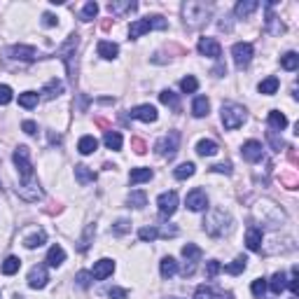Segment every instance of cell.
Instances as JSON below:
<instances>
[{"label": "cell", "instance_id": "obj_1", "mask_svg": "<svg viewBox=\"0 0 299 299\" xmlns=\"http://www.w3.org/2000/svg\"><path fill=\"white\" fill-rule=\"evenodd\" d=\"M208 17H210V5H206V3L189 0L183 5V19L185 26H189V28H201L208 21Z\"/></svg>", "mask_w": 299, "mask_h": 299}, {"label": "cell", "instance_id": "obj_2", "mask_svg": "<svg viewBox=\"0 0 299 299\" xmlns=\"http://www.w3.org/2000/svg\"><path fill=\"white\" fill-rule=\"evenodd\" d=\"M232 215L225 213L222 208H215L208 213V218L203 220V229H206L210 236H225L229 229H232Z\"/></svg>", "mask_w": 299, "mask_h": 299}, {"label": "cell", "instance_id": "obj_3", "mask_svg": "<svg viewBox=\"0 0 299 299\" xmlns=\"http://www.w3.org/2000/svg\"><path fill=\"white\" fill-rule=\"evenodd\" d=\"M77 42H79L77 35H70L66 42L59 47V59L66 63V70H68V75H70L73 82H77V63L73 61V59H75V49H77Z\"/></svg>", "mask_w": 299, "mask_h": 299}, {"label": "cell", "instance_id": "obj_4", "mask_svg": "<svg viewBox=\"0 0 299 299\" xmlns=\"http://www.w3.org/2000/svg\"><path fill=\"white\" fill-rule=\"evenodd\" d=\"M166 26H168V21H166L164 17L154 14V17H145V19H138V21H134V24L129 26V35H131V37H141L143 33L152 31V28H157V31H164Z\"/></svg>", "mask_w": 299, "mask_h": 299}, {"label": "cell", "instance_id": "obj_5", "mask_svg": "<svg viewBox=\"0 0 299 299\" xmlns=\"http://www.w3.org/2000/svg\"><path fill=\"white\" fill-rule=\"evenodd\" d=\"M243 122H245V108L243 105H238V103H225L222 105V124H225V129L234 131V129H238Z\"/></svg>", "mask_w": 299, "mask_h": 299}, {"label": "cell", "instance_id": "obj_6", "mask_svg": "<svg viewBox=\"0 0 299 299\" xmlns=\"http://www.w3.org/2000/svg\"><path fill=\"white\" fill-rule=\"evenodd\" d=\"M14 164L19 168V176L24 178V183L33 180V164H31V154H28V147L26 145H19L14 150Z\"/></svg>", "mask_w": 299, "mask_h": 299}, {"label": "cell", "instance_id": "obj_7", "mask_svg": "<svg viewBox=\"0 0 299 299\" xmlns=\"http://www.w3.org/2000/svg\"><path fill=\"white\" fill-rule=\"evenodd\" d=\"M178 145H180V134H178V131H171L168 136L159 138L157 145H154V150H157L159 157L173 159V157H176V152H178Z\"/></svg>", "mask_w": 299, "mask_h": 299}, {"label": "cell", "instance_id": "obj_8", "mask_svg": "<svg viewBox=\"0 0 299 299\" xmlns=\"http://www.w3.org/2000/svg\"><path fill=\"white\" fill-rule=\"evenodd\" d=\"M252 45L250 42H236L232 47V56H234V63H236L238 68H245L248 63L252 61Z\"/></svg>", "mask_w": 299, "mask_h": 299}, {"label": "cell", "instance_id": "obj_9", "mask_svg": "<svg viewBox=\"0 0 299 299\" xmlns=\"http://www.w3.org/2000/svg\"><path fill=\"white\" fill-rule=\"evenodd\" d=\"M157 206H159V213H161V218H171V215L176 213V208H178V194L173 192V189H171V192L159 194Z\"/></svg>", "mask_w": 299, "mask_h": 299}, {"label": "cell", "instance_id": "obj_10", "mask_svg": "<svg viewBox=\"0 0 299 299\" xmlns=\"http://www.w3.org/2000/svg\"><path fill=\"white\" fill-rule=\"evenodd\" d=\"M7 56L14 59V61H35L37 59V49L28 47V45H14V47L7 49Z\"/></svg>", "mask_w": 299, "mask_h": 299}, {"label": "cell", "instance_id": "obj_11", "mask_svg": "<svg viewBox=\"0 0 299 299\" xmlns=\"http://www.w3.org/2000/svg\"><path fill=\"white\" fill-rule=\"evenodd\" d=\"M185 201H187V208H189V210L199 213V210H206V208H208V194L203 192L201 187H196V189H192V192H189Z\"/></svg>", "mask_w": 299, "mask_h": 299}, {"label": "cell", "instance_id": "obj_12", "mask_svg": "<svg viewBox=\"0 0 299 299\" xmlns=\"http://www.w3.org/2000/svg\"><path fill=\"white\" fill-rule=\"evenodd\" d=\"M49 281V274H47V267L45 264H35V267L28 271V285L33 290H42Z\"/></svg>", "mask_w": 299, "mask_h": 299}, {"label": "cell", "instance_id": "obj_13", "mask_svg": "<svg viewBox=\"0 0 299 299\" xmlns=\"http://www.w3.org/2000/svg\"><path fill=\"white\" fill-rule=\"evenodd\" d=\"M199 54H203V56H208V59H220L222 56V47H220V42L215 40V37H201L199 40Z\"/></svg>", "mask_w": 299, "mask_h": 299}, {"label": "cell", "instance_id": "obj_14", "mask_svg": "<svg viewBox=\"0 0 299 299\" xmlns=\"http://www.w3.org/2000/svg\"><path fill=\"white\" fill-rule=\"evenodd\" d=\"M17 194L24 199V201H37V199H42V189L35 180H28V183H21L17 187Z\"/></svg>", "mask_w": 299, "mask_h": 299}, {"label": "cell", "instance_id": "obj_15", "mask_svg": "<svg viewBox=\"0 0 299 299\" xmlns=\"http://www.w3.org/2000/svg\"><path fill=\"white\" fill-rule=\"evenodd\" d=\"M129 115L134 117V119H141V122H157V108L154 105H150V103H145V105H136L134 110L129 112Z\"/></svg>", "mask_w": 299, "mask_h": 299}, {"label": "cell", "instance_id": "obj_16", "mask_svg": "<svg viewBox=\"0 0 299 299\" xmlns=\"http://www.w3.org/2000/svg\"><path fill=\"white\" fill-rule=\"evenodd\" d=\"M241 154H243L245 161L255 164V161H260V159H262V154H264L262 143H257V141H248V143H243V147H241Z\"/></svg>", "mask_w": 299, "mask_h": 299}, {"label": "cell", "instance_id": "obj_17", "mask_svg": "<svg viewBox=\"0 0 299 299\" xmlns=\"http://www.w3.org/2000/svg\"><path fill=\"white\" fill-rule=\"evenodd\" d=\"M112 271H115V262L108 260V257H103V260H98V262L94 264L92 278H96V281H105L108 276H112Z\"/></svg>", "mask_w": 299, "mask_h": 299}, {"label": "cell", "instance_id": "obj_18", "mask_svg": "<svg viewBox=\"0 0 299 299\" xmlns=\"http://www.w3.org/2000/svg\"><path fill=\"white\" fill-rule=\"evenodd\" d=\"M194 299H229V297L213 285H199L194 292Z\"/></svg>", "mask_w": 299, "mask_h": 299}, {"label": "cell", "instance_id": "obj_19", "mask_svg": "<svg viewBox=\"0 0 299 299\" xmlns=\"http://www.w3.org/2000/svg\"><path fill=\"white\" fill-rule=\"evenodd\" d=\"M98 56L101 59H105V61H112V59H117V54H119V47H117L115 42H108V40H101L96 47Z\"/></svg>", "mask_w": 299, "mask_h": 299}, {"label": "cell", "instance_id": "obj_20", "mask_svg": "<svg viewBox=\"0 0 299 299\" xmlns=\"http://www.w3.org/2000/svg\"><path fill=\"white\" fill-rule=\"evenodd\" d=\"M245 245H248V250H252V252L262 250V232H260L257 227H250V229L245 232Z\"/></svg>", "mask_w": 299, "mask_h": 299}, {"label": "cell", "instance_id": "obj_21", "mask_svg": "<svg viewBox=\"0 0 299 299\" xmlns=\"http://www.w3.org/2000/svg\"><path fill=\"white\" fill-rule=\"evenodd\" d=\"M147 180H152V168L141 166V168H131V173H129V183L131 185H141L147 183Z\"/></svg>", "mask_w": 299, "mask_h": 299}, {"label": "cell", "instance_id": "obj_22", "mask_svg": "<svg viewBox=\"0 0 299 299\" xmlns=\"http://www.w3.org/2000/svg\"><path fill=\"white\" fill-rule=\"evenodd\" d=\"M257 7H260V3H257V0H241V3L234 7V12H236L238 19H248L257 10Z\"/></svg>", "mask_w": 299, "mask_h": 299}, {"label": "cell", "instance_id": "obj_23", "mask_svg": "<svg viewBox=\"0 0 299 299\" xmlns=\"http://www.w3.org/2000/svg\"><path fill=\"white\" fill-rule=\"evenodd\" d=\"M40 94H42V98L52 101V98H56L59 94H63V82H61V79H56V77H54V79H49Z\"/></svg>", "mask_w": 299, "mask_h": 299}, {"label": "cell", "instance_id": "obj_24", "mask_svg": "<svg viewBox=\"0 0 299 299\" xmlns=\"http://www.w3.org/2000/svg\"><path fill=\"white\" fill-rule=\"evenodd\" d=\"M136 7H138V5H136L134 0H126V3H117V0H112V3H108V10H110V14H117V17L134 12Z\"/></svg>", "mask_w": 299, "mask_h": 299}, {"label": "cell", "instance_id": "obj_25", "mask_svg": "<svg viewBox=\"0 0 299 299\" xmlns=\"http://www.w3.org/2000/svg\"><path fill=\"white\" fill-rule=\"evenodd\" d=\"M63 260H66V250H63L61 245H52L47 252V260L45 262L49 264V267H61Z\"/></svg>", "mask_w": 299, "mask_h": 299}, {"label": "cell", "instance_id": "obj_26", "mask_svg": "<svg viewBox=\"0 0 299 299\" xmlns=\"http://www.w3.org/2000/svg\"><path fill=\"white\" fill-rule=\"evenodd\" d=\"M75 178H77L79 185H89V183H94V180H96V173H94L89 166L77 164V166H75Z\"/></svg>", "mask_w": 299, "mask_h": 299}, {"label": "cell", "instance_id": "obj_27", "mask_svg": "<svg viewBox=\"0 0 299 299\" xmlns=\"http://www.w3.org/2000/svg\"><path fill=\"white\" fill-rule=\"evenodd\" d=\"M278 84H281V82H278V77H276V75H269L267 79H262V82H260V87H257V89H260V94H264V96H274V94L278 92Z\"/></svg>", "mask_w": 299, "mask_h": 299}, {"label": "cell", "instance_id": "obj_28", "mask_svg": "<svg viewBox=\"0 0 299 299\" xmlns=\"http://www.w3.org/2000/svg\"><path fill=\"white\" fill-rule=\"evenodd\" d=\"M103 143H105L108 150L117 152V150H122V134H119V131H105Z\"/></svg>", "mask_w": 299, "mask_h": 299}, {"label": "cell", "instance_id": "obj_29", "mask_svg": "<svg viewBox=\"0 0 299 299\" xmlns=\"http://www.w3.org/2000/svg\"><path fill=\"white\" fill-rule=\"evenodd\" d=\"M285 287H287V278H285V274H283V271H278V274L271 276V281H269V290H271V292L281 294Z\"/></svg>", "mask_w": 299, "mask_h": 299}, {"label": "cell", "instance_id": "obj_30", "mask_svg": "<svg viewBox=\"0 0 299 299\" xmlns=\"http://www.w3.org/2000/svg\"><path fill=\"white\" fill-rule=\"evenodd\" d=\"M208 110H210V103H208L206 96H196L194 103H192V115L194 117H206Z\"/></svg>", "mask_w": 299, "mask_h": 299}, {"label": "cell", "instance_id": "obj_31", "mask_svg": "<svg viewBox=\"0 0 299 299\" xmlns=\"http://www.w3.org/2000/svg\"><path fill=\"white\" fill-rule=\"evenodd\" d=\"M96 147H98V141L94 136H82L77 143L79 154H92V152H96Z\"/></svg>", "mask_w": 299, "mask_h": 299}, {"label": "cell", "instance_id": "obj_32", "mask_svg": "<svg viewBox=\"0 0 299 299\" xmlns=\"http://www.w3.org/2000/svg\"><path fill=\"white\" fill-rule=\"evenodd\" d=\"M269 126L274 129V131H283L287 126V117L278 110H271L269 112Z\"/></svg>", "mask_w": 299, "mask_h": 299}, {"label": "cell", "instance_id": "obj_33", "mask_svg": "<svg viewBox=\"0 0 299 299\" xmlns=\"http://www.w3.org/2000/svg\"><path fill=\"white\" fill-rule=\"evenodd\" d=\"M47 243V234L40 229V232H35V234H31V236L24 241V245L28 248V250H35V248H40V245H45Z\"/></svg>", "mask_w": 299, "mask_h": 299}, {"label": "cell", "instance_id": "obj_34", "mask_svg": "<svg viewBox=\"0 0 299 299\" xmlns=\"http://www.w3.org/2000/svg\"><path fill=\"white\" fill-rule=\"evenodd\" d=\"M183 257L187 260V262L194 264V262H199V260L203 257V250L199 248V245H194V243H187V245L183 248Z\"/></svg>", "mask_w": 299, "mask_h": 299}, {"label": "cell", "instance_id": "obj_35", "mask_svg": "<svg viewBox=\"0 0 299 299\" xmlns=\"http://www.w3.org/2000/svg\"><path fill=\"white\" fill-rule=\"evenodd\" d=\"M159 271H161V276H164V278H173V276L178 274V262L173 260V257H164V260H161V267H159Z\"/></svg>", "mask_w": 299, "mask_h": 299}, {"label": "cell", "instance_id": "obj_36", "mask_svg": "<svg viewBox=\"0 0 299 299\" xmlns=\"http://www.w3.org/2000/svg\"><path fill=\"white\" fill-rule=\"evenodd\" d=\"M159 101L164 105H168V108H173V110H180V98H178V94H173L171 89H164V92L159 94Z\"/></svg>", "mask_w": 299, "mask_h": 299}, {"label": "cell", "instance_id": "obj_37", "mask_svg": "<svg viewBox=\"0 0 299 299\" xmlns=\"http://www.w3.org/2000/svg\"><path fill=\"white\" fill-rule=\"evenodd\" d=\"M218 143L215 141H199V145H196V152L201 154V157H213V154H218Z\"/></svg>", "mask_w": 299, "mask_h": 299}, {"label": "cell", "instance_id": "obj_38", "mask_svg": "<svg viewBox=\"0 0 299 299\" xmlns=\"http://www.w3.org/2000/svg\"><path fill=\"white\" fill-rule=\"evenodd\" d=\"M194 171H196V166L192 164V161H185V164H180L176 171H173V176H176L178 180H187V178L194 176Z\"/></svg>", "mask_w": 299, "mask_h": 299}, {"label": "cell", "instance_id": "obj_39", "mask_svg": "<svg viewBox=\"0 0 299 299\" xmlns=\"http://www.w3.org/2000/svg\"><path fill=\"white\" fill-rule=\"evenodd\" d=\"M19 267H21V260L14 257V255H10L5 262H3V267H0V269H3V274H5V276H14L19 271Z\"/></svg>", "mask_w": 299, "mask_h": 299}, {"label": "cell", "instance_id": "obj_40", "mask_svg": "<svg viewBox=\"0 0 299 299\" xmlns=\"http://www.w3.org/2000/svg\"><path fill=\"white\" fill-rule=\"evenodd\" d=\"M281 66L285 70H297L299 68V54L297 52H287V54L281 56Z\"/></svg>", "mask_w": 299, "mask_h": 299}, {"label": "cell", "instance_id": "obj_41", "mask_svg": "<svg viewBox=\"0 0 299 299\" xmlns=\"http://www.w3.org/2000/svg\"><path fill=\"white\" fill-rule=\"evenodd\" d=\"M19 105H21V108H26V110L35 108V105H37V94H35V92H24V94H19Z\"/></svg>", "mask_w": 299, "mask_h": 299}, {"label": "cell", "instance_id": "obj_42", "mask_svg": "<svg viewBox=\"0 0 299 299\" xmlns=\"http://www.w3.org/2000/svg\"><path fill=\"white\" fill-rule=\"evenodd\" d=\"M129 206H134V208L147 206V194L143 192V189H138V192H131V194H129Z\"/></svg>", "mask_w": 299, "mask_h": 299}, {"label": "cell", "instance_id": "obj_43", "mask_svg": "<svg viewBox=\"0 0 299 299\" xmlns=\"http://www.w3.org/2000/svg\"><path fill=\"white\" fill-rule=\"evenodd\" d=\"M245 262H248V260H245V257L241 255V257H236V260H234L232 264H227L225 271H227V274H232V276H238V274H241V271L245 269Z\"/></svg>", "mask_w": 299, "mask_h": 299}, {"label": "cell", "instance_id": "obj_44", "mask_svg": "<svg viewBox=\"0 0 299 299\" xmlns=\"http://www.w3.org/2000/svg\"><path fill=\"white\" fill-rule=\"evenodd\" d=\"M267 28L274 33V35H281V33H285V26H283L281 21H278V17H274L271 12H269V17H267Z\"/></svg>", "mask_w": 299, "mask_h": 299}, {"label": "cell", "instance_id": "obj_45", "mask_svg": "<svg viewBox=\"0 0 299 299\" xmlns=\"http://www.w3.org/2000/svg\"><path fill=\"white\" fill-rule=\"evenodd\" d=\"M180 89H183L185 94H194L196 89H199V79H196L194 75H187V77H183V82H180Z\"/></svg>", "mask_w": 299, "mask_h": 299}, {"label": "cell", "instance_id": "obj_46", "mask_svg": "<svg viewBox=\"0 0 299 299\" xmlns=\"http://www.w3.org/2000/svg\"><path fill=\"white\" fill-rule=\"evenodd\" d=\"M94 232H96V227H94V225H89V227H87V232H84V236L79 238V243H77V250H79V252H84V250H87V248H89V245H92V243H89V241H92Z\"/></svg>", "mask_w": 299, "mask_h": 299}, {"label": "cell", "instance_id": "obj_47", "mask_svg": "<svg viewBox=\"0 0 299 299\" xmlns=\"http://www.w3.org/2000/svg\"><path fill=\"white\" fill-rule=\"evenodd\" d=\"M96 14H98V3H87L84 5V10H82V21H92V19H96Z\"/></svg>", "mask_w": 299, "mask_h": 299}, {"label": "cell", "instance_id": "obj_48", "mask_svg": "<svg viewBox=\"0 0 299 299\" xmlns=\"http://www.w3.org/2000/svg\"><path fill=\"white\" fill-rule=\"evenodd\" d=\"M138 238L141 241H154V238H159V229L157 227H143V229H138Z\"/></svg>", "mask_w": 299, "mask_h": 299}, {"label": "cell", "instance_id": "obj_49", "mask_svg": "<svg viewBox=\"0 0 299 299\" xmlns=\"http://www.w3.org/2000/svg\"><path fill=\"white\" fill-rule=\"evenodd\" d=\"M250 290H252V294H255L257 299H264V292H267V281H264V278H255L252 285H250Z\"/></svg>", "mask_w": 299, "mask_h": 299}, {"label": "cell", "instance_id": "obj_50", "mask_svg": "<svg viewBox=\"0 0 299 299\" xmlns=\"http://www.w3.org/2000/svg\"><path fill=\"white\" fill-rule=\"evenodd\" d=\"M287 287L292 290L294 297L299 294V271H297V267H292V274H290V283H287Z\"/></svg>", "mask_w": 299, "mask_h": 299}, {"label": "cell", "instance_id": "obj_51", "mask_svg": "<svg viewBox=\"0 0 299 299\" xmlns=\"http://www.w3.org/2000/svg\"><path fill=\"white\" fill-rule=\"evenodd\" d=\"M75 281H77V285H79V287H89V285H92L94 278H92V274H89V271H79V274L75 276Z\"/></svg>", "mask_w": 299, "mask_h": 299}, {"label": "cell", "instance_id": "obj_52", "mask_svg": "<svg viewBox=\"0 0 299 299\" xmlns=\"http://www.w3.org/2000/svg\"><path fill=\"white\" fill-rule=\"evenodd\" d=\"M129 229H131V222H129V220H117V222H115V227H112V232H115L117 236L126 234Z\"/></svg>", "mask_w": 299, "mask_h": 299}, {"label": "cell", "instance_id": "obj_53", "mask_svg": "<svg viewBox=\"0 0 299 299\" xmlns=\"http://www.w3.org/2000/svg\"><path fill=\"white\" fill-rule=\"evenodd\" d=\"M12 101V89L7 84H0V105H7Z\"/></svg>", "mask_w": 299, "mask_h": 299}, {"label": "cell", "instance_id": "obj_54", "mask_svg": "<svg viewBox=\"0 0 299 299\" xmlns=\"http://www.w3.org/2000/svg\"><path fill=\"white\" fill-rule=\"evenodd\" d=\"M220 271H222V264H220V262H215V260H213V262H208V264H206L208 278H215V276L220 274Z\"/></svg>", "mask_w": 299, "mask_h": 299}, {"label": "cell", "instance_id": "obj_55", "mask_svg": "<svg viewBox=\"0 0 299 299\" xmlns=\"http://www.w3.org/2000/svg\"><path fill=\"white\" fill-rule=\"evenodd\" d=\"M108 297L110 299H126L129 292L126 290H122V287H110V290H108Z\"/></svg>", "mask_w": 299, "mask_h": 299}, {"label": "cell", "instance_id": "obj_56", "mask_svg": "<svg viewBox=\"0 0 299 299\" xmlns=\"http://www.w3.org/2000/svg\"><path fill=\"white\" fill-rule=\"evenodd\" d=\"M210 171H215V173H225V176H229V173H232V164H229V161H225V164H215V166H210Z\"/></svg>", "mask_w": 299, "mask_h": 299}, {"label": "cell", "instance_id": "obj_57", "mask_svg": "<svg viewBox=\"0 0 299 299\" xmlns=\"http://www.w3.org/2000/svg\"><path fill=\"white\" fill-rule=\"evenodd\" d=\"M56 24H59V19H56L52 12H45V14H42V26L52 28V26H56Z\"/></svg>", "mask_w": 299, "mask_h": 299}, {"label": "cell", "instance_id": "obj_58", "mask_svg": "<svg viewBox=\"0 0 299 299\" xmlns=\"http://www.w3.org/2000/svg\"><path fill=\"white\" fill-rule=\"evenodd\" d=\"M159 236H164V238H173L178 236V227H164V229H159Z\"/></svg>", "mask_w": 299, "mask_h": 299}, {"label": "cell", "instance_id": "obj_59", "mask_svg": "<svg viewBox=\"0 0 299 299\" xmlns=\"http://www.w3.org/2000/svg\"><path fill=\"white\" fill-rule=\"evenodd\" d=\"M131 145H134V150H136V154H145V143L141 141V138H134V141H131Z\"/></svg>", "mask_w": 299, "mask_h": 299}, {"label": "cell", "instance_id": "obj_60", "mask_svg": "<svg viewBox=\"0 0 299 299\" xmlns=\"http://www.w3.org/2000/svg\"><path fill=\"white\" fill-rule=\"evenodd\" d=\"M269 141H271V145H274V150H281L283 147V141L276 136V131H269Z\"/></svg>", "mask_w": 299, "mask_h": 299}, {"label": "cell", "instance_id": "obj_61", "mask_svg": "<svg viewBox=\"0 0 299 299\" xmlns=\"http://www.w3.org/2000/svg\"><path fill=\"white\" fill-rule=\"evenodd\" d=\"M21 129H24L28 136H35V131H37V126H35V122H24L21 124Z\"/></svg>", "mask_w": 299, "mask_h": 299}, {"label": "cell", "instance_id": "obj_62", "mask_svg": "<svg viewBox=\"0 0 299 299\" xmlns=\"http://www.w3.org/2000/svg\"><path fill=\"white\" fill-rule=\"evenodd\" d=\"M168 299H178V297H168Z\"/></svg>", "mask_w": 299, "mask_h": 299}]
</instances>
